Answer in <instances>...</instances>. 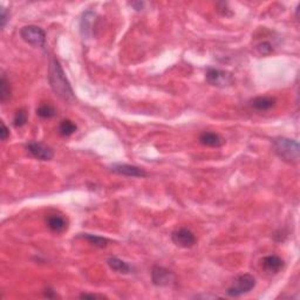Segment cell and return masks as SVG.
I'll return each mask as SVG.
<instances>
[{"label": "cell", "instance_id": "6da1fadb", "mask_svg": "<svg viewBox=\"0 0 300 300\" xmlns=\"http://www.w3.org/2000/svg\"><path fill=\"white\" fill-rule=\"evenodd\" d=\"M48 81H50L51 88L60 99L67 102H73L75 95L72 88L71 83L66 77L65 72L60 65L56 57L52 56L50 60V67H48Z\"/></svg>", "mask_w": 300, "mask_h": 300}, {"label": "cell", "instance_id": "7a4b0ae2", "mask_svg": "<svg viewBox=\"0 0 300 300\" xmlns=\"http://www.w3.org/2000/svg\"><path fill=\"white\" fill-rule=\"evenodd\" d=\"M273 150L284 162L294 164L299 162L300 147L297 141L287 137H277L272 142Z\"/></svg>", "mask_w": 300, "mask_h": 300}, {"label": "cell", "instance_id": "3957f363", "mask_svg": "<svg viewBox=\"0 0 300 300\" xmlns=\"http://www.w3.org/2000/svg\"><path fill=\"white\" fill-rule=\"evenodd\" d=\"M256 286V278L252 275L245 273V275L238 276L235 281H232L231 286L226 290V294L229 297H241L243 294L249 293L252 288Z\"/></svg>", "mask_w": 300, "mask_h": 300}, {"label": "cell", "instance_id": "277c9868", "mask_svg": "<svg viewBox=\"0 0 300 300\" xmlns=\"http://www.w3.org/2000/svg\"><path fill=\"white\" fill-rule=\"evenodd\" d=\"M20 37L25 42L34 47H44L46 44V33L42 28L38 26H25L20 30Z\"/></svg>", "mask_w": 300, "mask_h": 300}, {"label": "cell", "instance_id": "5b68a950", "mask_svg": "<svg viewBox=\"0 0 300 300\" xmlns=\"http://www.w3.org/2000/svg\"><path fill=\"white\" fill-rule=\"evenodd\" d=\"M206 81L216 87H229L233 83V76L226 71L217 68H209L206 73Z\"/></svg>", "mask_w": 300, "mask_h": 300}, {"label": "cell", "instance_id": "8992f818", "mask_svg": "<svg viewBox=\"0 0 300 300\" xmlns=\"http://www.w3.org/2000/svg\"><path fill=\"white\" fill-rule=\"evenodd\" d=\"M151 281L155 286H170L175 282V275L166 267L155 265L151 270Z\"/></svg>", "mask_w": 300, "mask_h": 300}, {"label": "cell", "instance_id": "52a82bcc", "mask_svg": "<svg viewBox=\"0 0 300 300\" xmlns=\"http://www.w3.org/2000/svg\"><path fill=\"white\" fill-rule=\"evenodd\" d=\"M171 239L174 244L180 247H183V249H190V247H192L196 244L195 233L190 231L189 229H186V227L175 230L171 233Z\"/></svg>", "mask_w": 300, "mask_h": 300}, {"label": "cell", "instance_id": "ba28073f", "mask_svg": "<svg viewBox=\"0 0 300 300\" xmlns=\"http://www.w3.org/2000/svg\"><path fill=\"white\" fill-rule=\"evenodd\" d=\"M26 149L33 157L40 161H51L54 156V152L50 147L39 142H30L26 144Z\"/></svg>", "mask_w": 300, "mask_h": 300}, {"label": "cell", "instance_id": "9c48e42d", "mask_svg": "<svg viewBox=\"0 0 300 300\" xmlns=\"http://www.w3.org/2000/svg\"><path fill=\"white\" fill-rule=\"evenodd\" d=\"M111 170L115 174L122 176H128V177H146L147 172L143 169L138 168L136 166H131V164L125 163H116L112 164Z\"/></svg>", "mask_w": 300, "mask_h": 300}, {"label": "cell", "instance_id": "30bf717a", "mask_svg": "<svg viewBox=\"0 0 300 300\" xmlns=\"http://www.w3.org/2000/svg\"><path fill=\"white\" fill-rule=\"evenodd\" d=\"M262 267L267 273H278L284 267V261L276 255L266 256L262 259Z\"/></svg>", "mask_w": 300, "mask_h": 300}, {"label": "cell", "instance_id": "8fae6325", "mask_svg": "<svg viewBox=\"0 0 300 300\" xmlns=\"http://www.w3.org/2000/svg\"><path fill=\"white\" fill-rule=\"evenodd\" d=\"M200 142L201 144L206 147H211V148H218L225 143V140L217 132L212 131H203L200 135Z\"/></svg>", "mask_w": 300, "mask_h": 300}, {"label": "cell", "instance_id": "7c38bea8", "mask_svg": "<svg viewBox=\"0 0 300 300\" xmlns=\"http://www.w3.org/2000/svg\"><path fill=\"white\" fill-rule=\"evenodd\" d=\"M277 101L275 97L272 96H258L255 97V99H252L250 101V107L251 108L256 109V111L259 112H265V111H269V109L273 108V107L276 106Z\"/></svg>", "mask_w": 300, "mask_h": 300}, {"label": "cell", "instance_id": "4fadbf2b", "mask_svg": "<svg viewBox=\"0 0 300 300\" xmlns=\"http://www.w3.org/2000/svg\"><path fill=\"white\" fill-rule=\"evenodd\" d=\"M47 226L53 232H63L67 230V221L59 215H51L47 218Z\"/></svg>", "mask_w": 300, "mask_h": 300}, {"label": "cell", "instance_id": "5bb4252c", "mask_svg": "<svg viewBox=\"0 0 300 300\" xmlns=\"http://www.w3.org/2000/svg\"><path fill=\"white\" fill-rule=\"evenodd\" d=\"M107 264L108 266L111 267L112 271L117 273H123V275H128V273L131 272V267L127 264L126 262L121 261L120 258H116V257H111L107 261Z\"/></svg>", "mask_w": 300, "mask_h": 300}, {"label": "cell", "instance_id": "9a60e30c", "mask_svg": "<svg viewBox=\"0 0 300 300\" xmlns=\"http://www.w3.org/2000/svg\"><path fill=\"white\" fill-rule=\"evenodd\" d=\"M94 18H95V13L91 12V11L83 13V17H82V20H81V32H82L83 36H89V34H92V28H93Z\"/></svg>", "mask_w": 300, "mask_h": 300}, {"label": "cell", "instance_id": "2e32d148", "mask_svg": "<svg viewBox=\"0 0 300 300\" xmlns=\"http://www.w3.org/2000/svg\"><path fill=\"white\" fill-rule=\"evenodd\" d=\"M80 237L86 239V241H88L92 245H94V246H96V247H100V249L106 247L109 243V241L107 238L100 237V236H96V235H91V233H81Z\"/></svg>", "mask_w": 300, "mask_h": 300}, {"label": "cell", "instance_id": "e0dca14e", "mask_svg": "<svg viewBox=\"0 0 300 300\" xmlns=\"http://www.w3.org/2000/svg\"><path fill=\"white\" fill-rule=\"evenodd\" d=\"M11 97V86L10 82L7 81L6 76L4 74L1 75V80H0V101L5 103Z\"/></svg>", "mask_w": 300, "mask_h": 300}, {"label": "cell", "instance_id": "ac0fdd59", "mask_svg": "<svg viewBox=\"0 0 300 300\" xmlns=\"http://www.w3.org/2000/svg\"><path fill=\"white\" fill-rule=\"evenodd\" d=\"M76 131V125L72 122L71 120H63L61 121L59 126V132L62 136H71Z\"/></svg>", "mask_w": 300, "mask_h": 300}, {"label": "cell", "instance_id": "d6986e66", "mask_svg": "<svg viewBox=\"0 0 300 300\" xmlns=\"http://www.w3.org/2000/svg\"><path fill=\"white\" fill-rule=\"evenodd\" d=\"M56 109L51 105H41L37 108V115L42 119H51V117L56 116Z\"/></svg>", "mask_w": 300, "mask_h": 300}, {"label": "cell", "instance_id": "ffe728a7", "mask_svg": "<svg viewBox=\"0 0 300 300\" xmlns=\"http://www.w3.org/2000/svg\"><path fill=\"white\" fill-rule=\"evenodd\" d=\"M26 122H27V112H26L25 109H19V111L16 112V115H14V126H16L17 128H20V127L25 126Z\"/></svg>", "mask_w": 300, "mask_h": 300}, {"label": "cell", "instance_id": "44dd1931", "mask_svg": "<svg viewBox=\"0 0 300 300\" xmlns=\"http://www.w3.org/2000/svg\"><path fill=\"white\" fill-rule=\"evenodd\" d=\"M257 51H258L262 56H269V54L272 53L273 48L269 41H262L261 44L257 45Z\"/></svg>", "mask_w": 300, "mask_h": 300}, {"label": "cell", "instance_id": "7402d4cb", "mask_svg": "<svg viewBox=\"0 0 300 300\" xmlns=\"http://www.w3.org/2000/svg\"><path fill=\"white\" fill-rule=\"evenodd\" d=\"M8 19H10V13L7 12L6 8L2 7L1 8V14H0V25H1L2 28L6 26Z\"/></svg>", "mask_w": 300, "mask_h": 300}, {"label": "cell", "instance_id": "603a6c76", "mask_svg": "<svg viewBox=\"0 0 300 300\" xmlns=\"http://www.w3.org/2000/svg\"><path fill=\"white\" fill-rule=\"evenodd\" d=\"M10 136V131L6 126H5L4 122H1V131H0V137H1L2 141H6L7 137Z\"/></svg>", "mask_w": 300, "mask_h": 300}, {"label": "cell", "instance_id": "cb8c5ba5", "mask_svg": "<svg viewBox=\"0 0 300 300\" xmlns=\"http://www.w3.org/2000/svg\"><path fill=\"white\" fill-rule=\"evenodd\" d=\"M80 298L82 299H87V298H91V299H95V298H102L101 296H96V294H88V293H82L81 296H80Z\"/></svg>", "mask_w": 300, "mask_h": 300}, {"label": "cell", "instance_id": "d4e9b609", "mask_svg": "<svg viewBox=\"0 0 300 300\" xmlns=\"http://www.w3.org/2000/svg\"><path fill=\"white\" fill-rule=\"evenodd\" d=\"M131 6L134 7L136 11H140L141 8L143 7V5H144V4H143V2H131Z\"/></svg>", "mask_w": 300, "mask_h": 300}]
</instances>
